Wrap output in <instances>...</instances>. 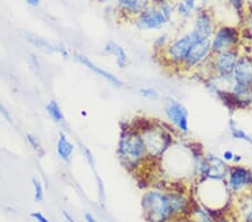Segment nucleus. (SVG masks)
<instances>
[{
	"label": "nucleus",
	"mask_w": 252,
	"mask_h": 222,
	"mask_svg": "<svg viewBox=\"0 0 252 222\" xmlns=\"http://www.w3.org/2000/svg\"><path fill=\"white\" fill-rule=\"evenodd\" d=\"M203 152L200 147H192L190 145L175 143L159 160L163 164L165 174L173 176L179 181L192 179L196 181V164L198 157Z\"/></svg>",
	"instance_id": "obj_1"
},
{
	"label": "nucleus",
	"mask_w": 252,
	"mask_h": 222,
	"mask_svg": "<svg viewBox=\"0 0 252 222\" xmlns=\"http://www.w3.org/2000/svg\"><path fill=\"white\" fill-rule=\"evenodd\" d=\"M118 154L128 170H137L149 159L144 137L139 128H126L122 130Z\"/></svg>",
	"instance_id": "obj_2"
},
{
	"label": "nucleus",
	"mask_w": 252,
	"mask_h": 222,
	"mask_svg": "<svg viewBox=\"0 0 252 222\" xmlns=\"http://www.w3.org/2000/svg\"><path fill=\"white\" fill-rule=\"evenodd\" d=\"M197 186V197L200 199L201 205L205 206L213 212L222 214L228 205L232 206L233 197L229 192L225 182L219 181H198L195 182Z\"/></svg>",
	"instance_id": "obj_3"
},
{
	"label": "nucleus",
	"mask_w": 252,
	"mask_h": 222,
	"mask_svg": "<svg viewBox=\"0 0 252 222\" xmlns=\"http://www.w3.org/2000/svg\"><path fill=\"white\" fill-rule=\"evenodd\" d=\"M139 129L150 160H159L175 143L173 133L159 124L149 122Z\"/></svg>",
	"instance_id": "obj_4"
},
{
	"label": "nucleus",
	"mask_w": 252,
	"mask_h": 222,
	"mask_svg": "<svg viewBox=\"0 0 252 222\" xmlns=\"http://www.w3.org/2000/svg\"><path fill=\"white\" fill-rule=\"evenodd\" d=\"M145 217L149 222H170L174 220L167 191L151 189L145 192L141 201Z\"/></svg>",
	"instance_id": "obj_5"
},
{
	"label": "nucleus",
	"mask_w": 252,
	"mask_h": 222,
	"mask_svg": "<svg viewBox=\"0 0 252 222\" xmlns=\"http://www.w3.org/2000/svg\"><path fill=\"white\" fill-rule=\"evenodd\" d=\"M231 165L211 152H202L196 164V181H219L224 182L230 172Z\"/></svg>",
	"instance_id": "obj_6"
},
{
	"label": "nucleus",
	"mask_w": 252,
	"mask_h": 222,
	"mask_svg": "<svg viewBox=\"0 0 252 222\" xmlns=\"http://www.w3.org/2000/svg\"><path fill=\"white\" fill-rule=\"evenodd\" d=\"M212 55L211 38H198L190 48L181 70L186 73H198L203 79L209 75V63Z\"/></svg>",
	"instance_id": "obj_7"
},
{
	"label": "nucleus",
	"mask_w": 252,
	"mask_h": 222,
	"mask_svg": "<svg viewBox=\"0 0 252 222\" xmlns=\"http://www.w3.org/2000/svg\"><path fill=\"white\" fill-rule=\"evenodd\" d=\"M198 38L201 37L197 35L195 30L192 29L183 34L176 40L170 41L167 47L159 54L163 57L164 63L170 65V67L182 68L190 48L196 43Z\"/></svg>",
	"instance_id": "obj_8"
},
{
	"label": "nucleus",
	"mask_w": 252,
	"mask_h": 222,
	"mask_svg": "<svg viewBox=\"0 0 252 222\" xmlns=\"http://www.w3.org/2000/svg\"><path fill=\"white\" fill-rule=\"evenodd\" d=\"M224 182L233 199L252 192V170L243 164L231 165Z\"/></svg>",
	"instance_id": "obj_9"
},
{
	"label": "nucleus",
	"mask_w": 252,
	"mask_h": 222,
	"mask_svg": "<svg viewBox=\"0 0 252 222\" xmlns=\"http://www.w3.org/2000/svg\"><path fill=\"white\" fill-rule=\"evenodd\" d=\"M164 113L175 132L182 135L189 133V113L181 101L171 97L166 98L164 101Z\"/></svg>",
	"instance_id": "obj_10"
},
{
	"label": "nucleus",
	"mask_w": 252,
	"mask_h": 222,
	"mask_svg": "<svg viewBox=\"0 0 252 222\" xmlns=\"http://www.w3.org/2000/svg\"><path fill=\"white\" fill-rule=\"evenodd\" d=\"M242 38V32L238 27L229 25L219 26L211 37L213 54L229 49L241 48Z\"/></svg>",
	"instance_id": "obj_11"
},
{
	"label": "nucleus",
	"mask_w": 252,
	"mask_h": 222,
	"mask_svg": "<svg viewBox=\"0 0 252 222\" xmlns=\"http://www.w3.org/2000/svg\"><path fill=\"white\" fill-rule=\"evenodd\" d=\"M241 54V48L229 49V51L213 54L209 63V74L213 73L222 76L232 75Z\"/></svg>",
	"instance_id": "obj_12"
},
{
	"label": "nucleus",
	"mask_w": 252,
	"mask_h": 222,
	"mask_svg": "<svg viewBox=\"0 0 252 222\" xmlns=\"http://www.w3.org/2000/svg\"><path fill=\"white\" fill-rule=\"evenodd\" d=\"M222 102L234 110H248L252 108V86H243L232 82Z\"/></svg>",
	"instance_id": "obj_13"
},
{
	"label": "nucleus",
	"mask_w": 252,
	"mask_h": 222,
	"mask_svg": "<svg viewBox=\"0 0 252 222\" xmlns=\"http://www.w3.org/2000/svg\"><path fill=\"white\" fill-rule=\"evenodd\" d=\"M168 22L159 7H148L136 18V26L140 30H159Z\"/></svg>",
	"instance_id": "obj_14"
},
{
	"label": "nucleus",
	"mask_w": 252,
	"mask_h": 222,
	"mask_svg": "<svg viewBox=\"0 0 252 222\" xmlns=\"http://www.w3.org/2000/svg\"><path fill=\"white\" fill-rule=\"evenodd\" d=\"M231 212L238 222H252V192L234 198Z\"/></svg>",
	"instance_id": "obj_15"
},
{
	"label": "nucleus",
	"mask_w": 252,
	"mask_h": 222,
	"mask_svg": "<svg viewBox=\"0 0 252 222\" xmlns=\"http://www.w3.org/2000/svg\"><path fill=\"white\" fill-rule=\"evenodd\" d=\"M215 29V21L210 11L204 9L195 15L193 30H195L198 36L202 38H211Z\"/></svg>",
	"instance_id": "obj_16"
},
{
	"label": "nucleus",
	"mask_w": 252,
	"mask_h": 222,
	"mask_svg": "<svg viewBox=\"0 0 252 222\" xmlns=\"http://www.w3.org/2000/svg\"><path fill=\"white\" fill-rule=\"evenodd\" d=\"M233 82L243 86H252V55L242 52L233 72Z\"/></svg>",
	"instance_id": "obj_17"
},
{
	"label": "nucleus",
	"mask_w": 252,
	"mask_h": 222,
	"mask_svg": "<svg viewBox=\"0 0 252 222\" xmlns=\"http://www.w3.org/2000/svg\"><path fill=\"white\" fill-rule=\"evenodd\" d=\"M24 36L26 37L29 43H32L34 46H36L38 48L44 49V51L47 52H54V53H59L64 57L68 56V53L66 51V48L62 46V45L56 44V43H52L45 38H42L37 35H34V34H28V33H24Z\"/></svg>",
	"instance_id": "obj_18"
},
{
	"label": "nucleus",
	"mask_w": 252,
	"mask_h": 222,
	"mask_svg": "<svg viewBox=\"0 0 252 222\" xmlns=\"http://www.w3.org/2000/svg\"><path fill=\"white\" fill-rule=\"evenodd\" d=\"M76 61L80 62L81 64H83L84 67H86L89 70H91L92 72H94L95 74H98L99 76H101L105 80H106L109 83H111L112 86L117 87V88H120L122 87V82L120 79H118L116 75H113L112 73H110V72H106L105 70H102L100 67H98V65H95L93 62H91V61L87 59L86 56H84L82 54H76Z\"/></svg>",
	"instance_id": "obj_19"
},
{
	"label": "nucleus",
	"mask_w": 252,
	"mask_h": 222,
	"mask_svg": "<svg viewBox=\"0 0 252 222\" xmlns=\"http://www.w3.org/2000/svg\"><path fill=\"white\" fill-rule=\"evenodd\" d=\"M221 216L213 212L212 210H210L205 206L196 203L193 205L192 210L189 214V219L190 222H216V219Z\"/></svg>",
	"instance_id": "obj_20"
},
{
	"label": "nucleus",
	"mask_w": 252,
	"mask_h": 222,
	"mask_svg": "<svg viewBox=\"0 0 252 222\" xmlns=\"http://www.w3.org/2000/svg\"><path fill=\"white\" fill-rule=\"evenodd\" d=\"M228 130L232 139L242 141V143L249 144L250 146H252V133H248L234 118H230L229 119Z\"/></svg>",
	"instance_id": "obj_21"
},
{
	"label": "nucleus",
	"mask_w": 252,
	"mask_h": 222,
	"mask_svg": "<svg viewBox=\"0 0 252 222\" xmlns=\"http://www.w3.org/2000/svg\"><path fill=\"white\" fill-rule=\"evenodd\" d=\"M105 52L106 53V54L116 57L117 64L120 68L127 67V65L129 64V57L125 49L122 48L120 45H118L117 43H114V42L110 41L105 45Z\"/></svg>",
	"instance_id": "obj_22"
},
{
	"label": "nucleus",
	"mask_w": 252,
	"mask_h": 222,
	"mask_svg": "<svg viewBox=\"0 0 252 222\" xmlns=\"http://www.w3.org/2000/svg\"><path fill=\"white\" fill-rule=\"evenodd\" d=\"M150 0H119L120 6L129 14L136 15L138 16L139 14L143 13L149 7Z\"/></svg>",
	"instance_id": "obj_23"
},
{
	"label": "nucleus",
	"mask_w": 252,
	"mask_h": 222,
	"mask_svg": "<svg viewBox=\"0 0 252 222\" xmlns=\"http://www.w3.org/2000/svg\"><path fill=\"white\" fill-rule=\"evenodd\" d=\"M74 152V145L67 139V137L64 133H61L59 141H57V153H59L60 157L64 162L70 163L72 155Z\"/></svg>",
	"instance_id": "obj_24"
},
{
	"label": "nucleus",
	"mask_w": 252,
	"mask_h": 222,
	"mask_svg": "<svg viewBox=\"0 0 252 222\" xmlns=\"http://www.w3.org/2000/svg\"><path fill=\"white\" fill-rule=\"evenodd\" d=\"M46 110H47L49 116H51L52 119L55 122H57V124H61V122L63 121V119H64L63 112L60 108L59 103H57L56 101H54V100L49 101L48 105L46 106Z\"/></svg>",
	"instance_id": "obj_25"
},
{
	"label": "nucleus",
	"mask_w": 252,
	"mask_h": 222,
	"mask_svg": "<svg viewBox=\"0 0 252 222\" xmlns=\"http://www.w3.org/2000/svg\"><path fill=\"white\" fill-rule=\"evenodd\" d=\"M139 94L140 97H143L144 99H147V100L156 101L160 99V92L156 89V88L152 87H144L139 89Z\"/></svg>",
	"instance_id": "obj_26"
},
{
	"label": "nucleus",
	"mask_w": 252,
	"mask_h": 222,
	"mask_svg": "<svg viewBox=\"0 0 252 222\" xmlns=\"http://www.w3.org/2000/svg\"><path fill=\"white\" fill-rule=\"evenodd\" d=\"M182 1L186 2L190 8H192L195 13H200V11L205 9L206 3H208L209 0H182Z\"/></svg>",
	"instance_id": "obj_27"
},
{
	"label": "nucleus",
	"mask_w": 252,
	"mask_h": 222,
	"mask_svg": "<svg viewBox=\"0 0 252 222\" xmlns=\"http://www.w3.org/2000/svg\"><path fill=\"white\" fill-rule=\"evenodd\" d=\"M169 40H168L167 35H160L159 37H157V40L155 41V49L157 51L158 54H160L164 49H165L167 47V45L169 44Z\"/></svg>",
	"instance_id": "obj_28"
},
{
	"label": "nucleus",
	"mask_w": 252,
	"mask_h": 222,
	"mask_svg": "<svg viewBox=\"0 0 252 222\" xmlns=\"http://www.w3.org/2000/svg\"><path fill=\"white\" fill-rule=\"evenodd\" d=\"M33 186H34V191H35V201L41 202L44 198V190H43V185H42V183L40 182V179L33 178Z\"/></svg>",
	"instance_id": "obj_29"
},
{
	"label": "nucleus",
	"mask_w": 252,
	"mask_h": 222,
	"mask_svg": "<svg viewBox=\"0 0 252 222\" xmlns=\"http://www.w3.org/2000/svg\"><path fill=\"white\" fill-rule=\"evenodd\" d=\"M158 7H159L160 11L163 13L164 16H165L167 21L169 22L170 18H171V15H173V7H171L170 3L165 1V2H163V3H160V5H158Z\"/></svg>",
	"instance_id": "obj_30"
},
{
	"label": "nucleus",
	"mask_w": 252,
	"mask_h": 222,
	"mask_svg": "<svg viewBox=\"0 0 252 222\" xmlns=\"http://www.w3.org/2000/svg\"><path fill=\"white\" fill-rule=\"evenodd\" d=\"M235 155H236V153H234L233 151H231V149H225V151L222 152V154H221V157H222L228 164H230V165H233Z\"/></svg>",
	"instance_id": "obj_31"
},
{
	"label": "nucleus",
	"mask_w": 252,
	"mask_h": 222,
	"mask_svg": "<svg viewBox=\"0 0 252 222\" xmlns=\"http://www.w3.org/2000/svg\"><path fill=\"white\" fill-rule=\"evenodd\" d=\"M227 1L230 3L239 14H241V11L243 9V0H227Z\"/></svg>",
	"instance_id": "obj_32"
},
{
	"label": "nucleus",
	"mask_w": 252,
	"mask_h": 222,
	"mask_svg": "<svg viewBox=\"0 0 252 222\" xmlns=\"http://www.w3.org/2000/svg\"><path fill=\"white\" fill-rule=\"evenodd\" d=\"M216 222H238L235 220V218L233 217V214L232 216H229V214H221V216L217 218Z\"/></svg>",
	"instance_id": "obj_33"
},
{
	"label": "nucleus",
	"mask_w": 252,
	"mask_h": 222,
	"mask_svg": "<svg viewBox=\"0 0 252 222\" xmlns=\"http://www.w3.org/2000/svg\"><path fill=\"white\" fill-rule=\"evenodd\" d=\"M247 22H248V26L246 28V33H247V35L249 36L250 40L252 41V10H251V14H250V16H249V18H248Z\"/></svg>",
	"instance_id": "obj_34"
},
{
	"label": "nucleus",
	"mask_w": 252,
	"mask_h": 222,
	"mask_svg": "<svg viewBox=\"0 0 252 222\" xmlns=\"http://www.w3.org/2000/svg\"><path fill=\"white\" fill-rule=\"evenodd\" d=\"M32 218H34L37 222H49L46 218H45L43 214L40 212H34L32 213Z\"/></svg>",
	"instance_id": "obj_35"
},
{
	"label": "nucleus",
	"mask_w": 252,
	"mask_h": 222,
	"mask_svg": "<svg viewBox=\"0 0 252 222\" xmlns=\"http://www.w3.org/2000/svg\"><path fill=\"white\" fill-rule=\"evenodd\" d=\"M0 114H2V116L5 117L8 121H11V117H10V114H9V111L7 110L5 107L2 106L1 102H0Z\"/></svg>",
	"instance_id": "obj_36"
},
{
	"label": "nucleus",
	"mask_w": 252,
	"mask_h": 222,
	"mask_svg": "<svg viewBox=\"0 0 252 222\" xmlns=\"http://www.w3.org/2000/svg\"><path fill=\"white\" fill-rule=\"evenodd\" d=\"M27 1L28 5L33 6V7H37L38 5H40V0H26Z\"/></svg>",
	"instance_id": "obj_37"
},
{
	"label": "nucleus",
	"mask_w": 252,
	"mask_h": 222,
	"mask_svg": "<svg viewBox=\"0 0 252 222\" xmlns=\"http://www.w3.org/2000/svg\"><path fill=\"white\" fill-rule=\"evenodd\" d=\"M170 222H190V220L189 219V217H184V218H178V219H174Z\"/></svg>",
	"instance_id": "obj_38"
},
{
	"label": "nucleus",
	"mask_w": 252,
	"mask_h": 222,
	"mask_svg": "<svg viewBox=\"0 0 252 222\" xmlns=\"http://www.w3.org/2000/svg\"><path fill=\"white\" fill-rule=\"evenodd\" d=\"M85 220H86L87 222H98L97 220L94 219V218H93L92 216H91L90 213H86V214H85Z\"/></svg>",
	"instance_id": "obj_39"
},
{
	"label": "nucleus",
	"mask_w": 252,
	"mask_h": 222,
	"mask_svg": "<svg viewBox=\"0 0 252 222\" xmlns=\"http://www.w3.org/2000/svg\"><path fill=\"white\" fill-rule=\"evenodd\" d=\"M152 1H154L155 3H157V5H160V3L167 1V0H152Z\"/></svg>",
	"instance_id": "obj_40"
},
{
	"label": "nucleus",
	"mask_w": 252,
	"mask_h": 222,
	"mask_svg": "<svg viewBox=\"0 0 252 222\" xmlns=\"http://www.w3.org/2000/svg\"><path fill=\"white\" fill-rule=\"evenodd\" d=\"M64 216H65V217L67 218V220H68V221H70V222H74V220H72V219H71V217H70V216H68V214H67L66 212H64Z\"/></svg>",
	"instance_id": "obj_41"
}]
</instances>
